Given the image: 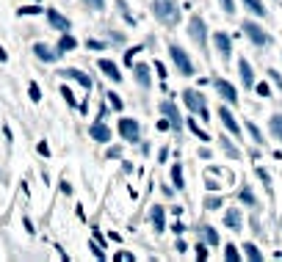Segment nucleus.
Wrapping results in <instances>:
<instances>
[{"mask_svg": "<svg viewBox=\"0 0 282 262\" xmlns=\"http://www.w3.org/2000/svg\"><path fill=\"white\" fill-rule=\"evenodd\" d=\"M155 17L161 19L163 25H177L180 22V6L174 3V0H155Z\"/></svg>", "mask_w": 282, "mask_h": 262, "instance_id": "f257e3e1", "label": "nucleus"}, {"mask_svg": "<svg viewBox=\"0 0 282 262\" xmlns=\"http://www.w3.org/2000/svg\"><path fill=\"white\" fill-rule=\"evenodd\" d=\"M169 52H171V61L177 64L180 75H186V77H191V75H194V64H191V58L186 55V50H183L180 44H171V47H169Z\"/></svg>", "mask_w": 282, "mask_h": 262, "instance_id": "f03ea898", "label": "nucleus"}, {"mask_svg": "<svg viewBox=\"0 0 282 262\" xmlns=\"http://www.w3.org/2000/svg\"><path fill=\"white\" fill-rule=\"evenodd\" d=\"M183 100H186L188 108H191V110H197V113H199L202 119H210V116H207V108H205V97H202L199 91L188 88V91H183Z\"/></svg>", "mask_w": 282, "mask_h": 262, "instance_id": "7ed1b4c3", "label": "nucleus"}, {"mask_svg": "<svg viewBox=\"0 0 282 262\" xmlns=\"http://www.w3.org/2000/svg\"><path fill=\"white\" fill-rule=\"evenodd\" d=\"M188 34L191 39L199 44V47H205V39H207V28L202 22V17H191V25H188Z\"/></svg>", "mask_w": 282, "mask_h": 262, "instance_id": "20e7f679", "label": "nucleus"}, {"mask_svg": "<svg viewBox=\"0 0 282 262\" xmlns=\"http://www.w3.org/2000/svg\"><path fill=\"white\" fill-rule=\"evenodd\" d=\"M244 34L252 39V42L257 44V47H263V44H268V36H265V31L260 25H255V22H244Z\"/></svg>", "mask_w": 282, "mask_h": 262, "instance_id": "39448f33", "label": "nucleus"}, {"mask_svg": "<svg viewBox=\"0 0 282 262\" xmlns=\"http://www.w3.org/2000/svg\"><path fill=\"white\" fill-rule=\"evenodd\" d=\"M119 133L125 141H130V144H136L138 141V124L133 122V119H122L119 122Z\"/></svg>", "mask_w": 282, "mask_h": 262, "instance_id": "423d86ee", "label": "nucleus"}, {"mask_svg": "<svg viewBox=\"0 0 282 262\" xmlns=\"http://www.w3.org/2000/svg\"><path fill=\"white\" fill-rule=\"evenodd\" d=\"M61 77H69V80H77V83L83 86V88H89L92 91V77L86 75V72H80V69H61Z\"/></svg>", "mask_w": 282, "mask_h": 262, "instance_id": "0eeeda50", "label": "nucleus"}, {"mask_svg": "<svg viewBox=\"0 0 282 262\" xmlns=\"http://www.w3.org/2000/svg\"><path fill=\"white\" fill-rule=\"evenodd\" d=\"M47 22H50V25L56 28V31H61V34H67L69 28H72V25H69V19H67V17H61V14H58L56 9L47 11Z\"/></svg>", "mask_w": 282, "mask_h": 262, "instance_id": "6e6552de", "label": "nucleus"}, {"mask_svg": "<svg viewBox=\"0 0 282 262\" xmlns=\"http://www.w3.org/2000/svg\"><path fill=\"white\" fill-rule=\"evenodd\" d=\"M161 113H163L166 119H169V127L180 130V116H177V108H174L171 102H161Z\"/></svg>", "mask_w": 282, "mask_h": 262, "instance_id": "1a4fd4ad", "label": "nucleus"}, {"mask_svg": "<svg viewBox=\"0 0 282 262\" xmlns=\"http://www.w3.org/2000/svg\"><path fill=\"white\" fill-rule=\"evenodd\" d=\"M213 42H216V50L222 52V58H230V52H232L230 36H227V34H216V36H213Z\"/></svg>", "mask_w": 282, "mask_h": 262, "instance_id": "9d476101", "label": "nucleus"}, {"mask_svg": "<svg viewBox=\"0 0 282 262\" xmlns=\"http://www.w3.org/2000/svg\"><path fill=\"white\" fill-rule=\"evenodd\" d=\"M100 69H103V75H105V77H111L113 83H119V80H122V72L116 69V64H113V61L103 58V61H100Z\"/></svg>", "mask_w": 282, "mask_h": 262, "instance_id": "9b49d317", "label": "nucleus"}, {"mask_svg": "<svg viewBox=\"0 0 282 262\" xmlns=\"http://www.w3.org/2000/svg\"><path fill=\"white\" fill-rule=\"evenodd\" d=\"M219 116H222V124L227 127V130H230L232 136H238V133H241V127H238V122H235V116H232L230 110L222 108V110H219Z\"/></svg>", "mask_w": 282, "mask_h": 262, "instance_id": "f8f14e48", "label": "nucleus"}, {"mask_svg": "<svg viewBox=\"0 0 282 262\" xmlns=\"http://www.w3.org/2000/svg\"><path fill=\"white\" fill-rule=\"evenodd\" d=\"M136 83L141 86V88H150V86H152V77H150V67H144V64H136Z\"/></svg>", "mask_w": 282, "mask_h": 262, "instance_id": "ddd939ff", "label": "nucleus"}, {"mask_svg": "<svg viewBox=\"0 0 282 262\" xmlns=\"http://www.w3.org/2000/svg\"><path fill=\"white\" fill-rule=\"evenodd\" d=\"M92 138L100 141V144H105V141H111V130H108L103 122H97V124H92Z\"/></svg>", "mask_w": 282, "mask_h": 262, "instance_id": "4468645a", "label": "nucleus"}, {"mask_svg": "<svg viewBox=\"0 0 282 262\" xmlns=\"http://www.w3.org/2000/svg\"><path fill=\"white\" fill-rule=\"evenodd\" d=\"M216 88H219V94H222L227 102H238V94H235V88H232L227 80H216Z\"/></svg>", "mask_w": 282, "mask_h": 262, "instance_id": "2eb2a0df", "label": "nucleus"}, {"mask_svg": "<svg viewBox=\"0 0 282 262\" xmlns=\"http://www.w3.org/2000/svg\"><path fill=\"white\" fill-rule=\"evenodd\" d=\"M238 69H241V80H244V86H255V75H252V67H249V61L246 58H241L238 61Z\"/></svg>", "mask_w": 282, "mask_h": 262, "instance_id": "dca6fc26", "label": "nucleus"}, {"mask_svg": "<svg viewBox=\"0 0 282 262\" xmlns=\"http://www.w3.org/2000/svg\"><path fill=\"white\" fill-rule=\"evenodd\" d=\"M34 52H36V58H42V61H56V58L61 55L58 50H50L47 44H36V47H34Z\"/></svg>", "mask_w": 282, "mask_h": 262, "instance_id": "f3484780", "label": "nucleus"}, {"mask_svg": "<svg viewBox=\"0 0 282 262\" xmlns=\"http://www.w3.org/2000/svg\"><path fill=\"white\" fill-rule=\"evenodd\" d=\"M224 224H227V229H232V232H238L241 229V212L232 207V210H227V215H224Z\"/></svg>", "mask_w": 282, "mask_h": 262, "instance_id": "a211bd4d", "label": "nucleus"}, {"mask_svg": "<svg viewBox=\"0 0 282 262\" xmlns=\"http://www.w3.org/2000/svg\"><path fill=\"white\" fill-rule=\"evenodd\" d=\"M244 6H246L252 14H257V17H265V6L260 0H244Z\"/></svg>", "mask_w": 282, "mask_h": 262, "instance_id": "6ab92c4d", "label": "nucleus"}, {"mask_svg": "<svg viewBox=\"0 0 282 262\" xmlns=\"http://www.w3.org/2000/svg\"><path fill=\"white\" fill-rule=\"evenodd\" d=\"M150 218H152L155 229L161 232V229H163V207H161V204H155V207H152V212H150Z\"/></svg>", "mask_w": 282, "mask_h": 262, "instance_id": "aec40b11", "label": "nucleus"}, {"mask_svg": "<svg viewBox=\"0 0 282 262\" xmlns=\"http://www.w3.org/2000/svg\"><path fill=\"white\" fill-rule=\"evenodd\" d=\"M75 47H77V42H75V39H72L69 34L61 36V42H58V52H69V50H75Z\"/></svg>", "mask_w": 282, "mask_h": 262, "instance_id": "412c9836", "label": "nucleus"}, {"mask_svg": "<svg viewBox=\"0 0 282 262\" xmlns=\"http://www.w3.org/2000/svg\"><path fill=\"white\" fill-rule=\"evenodd\" d=\"M244 248H246V257H249V260H252V262H260V260H263V254L257 251V245L246 243V245H244Z\"/></svg>", "mask_w": 282, "mask_h": 262, "instance_id": "4be33fe9", "label": "nucleus"}, {"mask_svg": "<svg viewBox=\"0 0 282 262\" xmlns=\"http://www.w3.org/2000/svg\"><path fill=\"white\" fill-rule=\"evenodd\" d=\"M202 235H205V240H207L210 245L219 243V235H216V229H213V227H202Z\"/></svg>", "mask_w": 282, "mask_h": 262, "instance_id": "5701e85b", "label": "nucleus"}, {"mask_svg": "<svg viewBox=\"0 0 282 262\" xmlns=\"http://www.w3.org/2000/svg\"><path fill=\"white\" fill-rule=\"evenodd\" d=\"M271 133L282 141V116H271Z\"/></svg>", "mask_w": 282, "mask_h": 262, "instance_id": "b1692460", "label": "nucleus"}, {"mask_svg": "<svg viewBox=\"0 0 282 262\" xmlns=\"http://www.w3.org/2000/svg\"><path fill=\"white\" fill-rule=\"evenodd\" d=\"M171 185H174V188H183V169H180V166H174V169H171Z\"/></svg>", "mask_w": 282, "mask_h": 262, "instance_id": "393cba45", "label": "nucleus"}, {"mask_svg": "<svg viewBox=\"0 0 282 262\" xmlns=\"http://www.w3.org/2000/svg\"><path fill=\"white\" fill-rule=\"evenodd\" d=\"M224 248H227V251H224V257H227L230 262H238V260H241V254H238V248H235V245H224Z\"/></svg>", "mask_w": 282, "mask_h": 262, "instance_id": "a878e982", "label": "nucleus"}, {"mask_svg": "<svg viewBox=\"0 0 282 262\" xmlns=\"http://www.w3.org/2000/svg\"><path fill=\"white\" fill-rule=\"evenodd\" d=\"M28 97H31L34 102H39V100H42V91H39V86H36V83H31V86H28Z\"/></svg>", "mask_w": 282, "mask_h": 262, "instance_id": "bb28decb", "label": "nucleus"}, {"mask_svg": "<svg viewBox=\"0 0 282 262\" xmlns=\"http://www.w3.org/2000/svg\"><path fill=\"white\" fill-rule=\"evenodd\" d=\"M188 127H191V130H194V133H197V136L202 138V141H210V136H207V133H202V127H199L197 122H188Z\"/></svg>", "mask_w": 282, "mask_h": 262, "instance_id": "cd10ccee", "label": "nucleus"}, {"mask_svg": "<svg viewBox=\"0 0 282 262\" xmlns=\"http://www.w3.org/2000/svg\"><path fill=\"white\" fill-rule=\"evenodd\" d=\"M219 204H222V199H219V196H207V199H205V207H207V210H216Z\"/></svg>", "mask_w": 282, "mask_h": 262, "instance_id": "c85d7f7f", "label": "nucleus"}, {"mask_svg": "<svg viewBox=\"0 0 282 262\" xmlns=\"http://www.w3.org/2000/svg\"><path fill=\"white\" fill-rule=\"evenodd\" d=\"M246 130H249V133H252V138H255L257 144H260V141H263V136H260V130H257V127L252 124V122H249V124H246Z\"/></svg>", "mask_w": 282, "mask_h": 262, "instance_id": "c756f323", "label": "nucleus"}, {"mask_svg": "<svg viewBox=\"0 0 282 262\" xmlns=\"http://www.w3.org/2000/svg\"><path fill=\"white\" fill-rule=\"evenodd\" d=\"M86 6H89V9H94V11H100L105 6V0H83Z\"/></svg>", "mask_w": 282, "mask_h": 262, "instance_id": "7c9ffc66", "label": "nucleus"}, {"mask_svg": "<svg viewBox=\"0 0 282 262\" xmlns=\"http://www.w3.org/2000/svg\"><path fill=\"white\" fill-rule=\"evenodd\" d=\"M257 177L263 179L265 188H271V177H268V171H265V169H257Z\"/></svg>", "mask_w": 282, "mask_h": 262, "instance_id": "2f4dec72", "label": "nucleus"}, {"mask_svg": "<svg viewBox=\"0 0 282 262\" xmlns=\"http://www.w3.org/2000/svg\"><path fill=\"white\" fill-rule=\"evenodd\" d=\"M113 260H116V262H133L136 257H133V254H128V251H119L116 257H113Z\"/></svg>", "mask_w": 282, "mask_h": 262, "instance_id": "473e14b6", "label": "nucleus"}, {"mask_svg": "<svg viewBox=\"0 0 282 262\" xmlns=\"http://www.w3.org/2000/svg\"><path fill=\"white\" fill-rule=\"evenodd\" d=\"M19 14H42V9H39V6H22Z\"/></svg>", "mask_w": 282, "mask_h": 262, "instance_id": "72a5a7b5", "label": "nucleus"}, {"mask_svg": "<svg viewBox=\"0 0 282 262\" xmlns=\"http://www.w3.org/2000/svg\"><path fill=\"white\" fill-rule=\"evenodd\" d=\"M108 102L113 105V110H122V100L116 97V94H108Z\"/></svg>", "mask_w": 282, "mask_h": 262, "instance_id": "f704fd0d", "label": "nucleus"}, {"mask_svg": "<svg viewBox=\"0 0 282 262\" xmlns=\"http://www.w3.org/2000/svg\"><path fill=\"white\" fill-rule=\"evenodd\" d=\"M222 144H224V149H227V155H230V157H238V149H235L230 141H222Z\"/></svg>", "mask_w": 282, "mask_h": 262, "instance_id": "c9c22d12", "label": "nucleus"}, {"mask_svg": "<svg viewBox=\"0 0 282 262\" xmlns=\"http://www.w3.org/2000/svg\"><path fill=\"white\" fill-rule=\"evenodd\" d=\"M241 199H244L246 204H255V199H252V191H249V188H244V191H241Z\"/></svg>", "mask_w": 282, "mask_h": 262, "instance_id": "e433bc0d", "label": "nucleus"}, {"mask_svg": "<svg viewBox=\"0 0 282 262\" xmlns=\"http://www.w3.org/2000/svg\"><path fill=\"white\" fill-rule=\"evenodd\" d=\"M61 94H64V100H67L69 105H75V97H72V91H69L67 86H64V88H61Z\"/></svg>", "mask_w": 282, "mask_h": 262, "instance_id": "4c0bfd02", "label": "nucleus"}, {"mask_svg": "<svg viewBox=\"0 0 282 262\" xmlns=\"http://www.w3.org/2000/svg\"><path fill=\"white\" fill-rule=\"evenodd\" d=\"M219 3H222V9L227 11V14H232V11H235V6H232V0H219Z\"/></svg>", "mask_w": 282, "mask_h": 262, "instance_id": "58836bf2", "label": "nucleus"}, {"mask_svg": "<svg viewBox=\"0 0 282 262\" xmlns=\"http://www.w3.org/2000/svg\"><path fill=\"white\" fill-rule=\"evenodd\" d=\"M197 260H207V248H205L202 243L197 245Z\"/></svg>", "mask_w": 282, "mask_h": 262, "instance_id": "ea45409f", "label": "nucleus"}, {"mask_svg": "<svg viewBox=\"0 0 282 262\" xmlns=\"http://www.w3.org/2000/svg\"><path fill=\"white\" fill-rule=\"evenodd\" d=\"M257 94H260V97H268L271 91H268V86H265V83H260V86H257Z\"/></svg>", "mask_w": 282, "mask_h": 262, "instance_id": "a19ab883", "label": "nucleus"}, {"mask_svg": "<svg viewBox=\"0 0 282 262\" xmlns=\"http://www.w3.org/2000/svg\"><path fill=\"white\" fill-rule=\"evenodd\" d=\"M39 155H44V157H50V146L44 144V141L39 144Z\"/></svg>", "mask_w": 282, "mask_h": 262, "instance_id": "79ce46f5", "label": "nucleus"}, {"mask_svg": "<svg viewBox=\"0 0 282 262\" xmlns=\"http://www.w3.org/2000/svg\"><path fill=\"white\" fill-rule=\"evenodd\" d=\"M89 50H103V42H92L89 39Z\"/></svg>", "mask_w": 282, "mask_h": 262, "instance_id": "37998d69", "label": "nucleus"}, {"mask_svg": "<svg viewBox=\"0 0 282 262\" xmlns=\"http://www.w3.org/2000/svg\"><path fill=\"white\" fill-rule=\"evenodd\" d=\"M9 58V55H6V50H3V47H0V61H6Z\"/></svg>", "mask_w": 282, "mask_h": 262, "instance_id": "c03bdc74", "label": "nucleus"}]
</instances>
